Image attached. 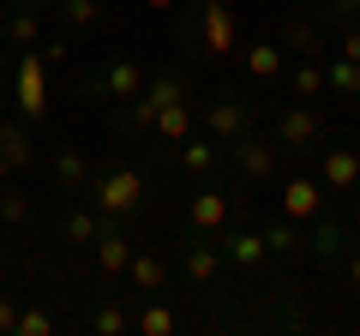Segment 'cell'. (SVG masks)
<instances>
[{
    "instance_id": "d590c367",
    "label": "cell",
    "mask_w": 360,
    "mask_h": 336,
    "mask_svg": "<svg viewBox=\"0 0 360 336\" xmlns=\"http://www.w3.org/2000/svg\"><path fill=\"white\" fill-rule=\"evenodd\" d=\"M144 6H156V13H168V6H174V0H144Z\"/></svg>"
},
{
    "instance_id": "277c9868",
    "label": "cell",
    "mask_w": 360,
    "mask_h": 336,
    "mask_svg": "<svg viewBox=\"0 0 360 336\" xmlns=\"http://www.w3.org/2000/svg\"><path fill=\"white\" fill-rule=\"evenodd\" d=\"M252 127V103H246V96H234V91H222V96H210L205 103V132L210 138H240V132Z\"/></svg>"
},
{
    "instance_id": "5b68a950",
    "label": "cell",
    "mask_w": 360,
    "mask_h": 336,
    "mask_svg": "<svg viewBox=\"0 0 360 336\" xmlns=\"http://www.w3.org/2000/svg\"><path fill=\"white\" fill-rule=\"evenodd\" d=\"M319 138H324V115L319 108L295 103V108L276 115V144H283V150H307V144H319Z\"/></svg>"
},
{
    "instance_id": "ba28073f",
    "label": "cell",
    "mask_w": 360,
    "mask_h": 336,
    "mask_svg": "<svg viewBox=\"0 0 360 336\" xmlns=\"http://www.w3.org/2000/svg\"><path fill=\"white\" fill-rule=\"evenodd\" d=\"M276 205H283V217L288 222H312L324 210V181H307V174H295V181L283 186V198H276Z\"/></svg>"
},
{
    "instance_id": "52a82bcc",
    "label": "cell",
    "mask_w": 360,
    "mask_h": 336,
    "mask_svg": "<svg viewBox=\"0 0 360 336\" xmlns=\"http://www.w3.org/2000/svg\"><path fill=\"white\" fill-rule=\"evenodd\" d=\"M90 91L108 96V103H132V96L144 91V66H139V60H108V66H103V78H96Z\"/></svg>"
},
{
    "instance_id": "7402d4cb",
    "label": "cell",
    "mask_w": 360,
    "mask_h": 336,
    "mask_svg": "<svg viewBox=\"0 0 360 336\" xmlns=\"http://www.w3.org/2000/svg\"><path fill=\"white\" fill-rule=\"evenodd\" d=\"M283 66H288L283 42H252V49H246V72L252 78H283Z\"/></svg>"
},
{
    "instance_id": "8fae6325",
    "label": "cell",
    "mask_w": 360,
    "mask_h": 336,
    "mask_svg": "<svg viewBox=\"0 0 360 336\" xmlns=\"http://www.w3.org/2000/svg\"><path fill=\"white\" fill-rule=\"evenodd\" d=\"M198 37H205V54L217 60V54H234V6H205V18H198Z\"/></svg>"
},
{
    "instance_id": "d6a6232c",
    "label": "cell",
    "mask_w": 360,
    "mask_h": 336,
    "mask_svg": "<svg viewBox=\"0 0 360 336\" xmlns=\"http://www.w3.org/2000/svg\"><path fill=\"white\" fill-rule=\"evenodd\" d=\"M13 324H18V300L0 295V336H13Z\"/></svg>"
},
{
    "instance_id": "1f68e13d",
    "label": "cell",
    "mask_w": 360,
    "mask_h": 336,
    "mask_svg": "<svg viewBox=\"0 0 360 336\" xmlns=\"http://www.w3.org/2000/svg\"><path fill=\"white\" fill-rule=\"evenodd\" d=\"M330 18H336V25H360V0H330Z\"/></svg>"
},
{
    "instance_id": "4fadbf2b",
    "label": "cell",
    "mask_w": 360,
    "mask_h": 336,
    "mask_svg": "<svg viewBox=\"0 0 360 336\" xmlns=\"http://www.w3.org/2000/svg\"><path fill=\"white\" fill-rule=\"evenodd\" d=\"M90 246H96V271H103V276H120V271H127V259H132V240L120 234V222H103Z\"/></svg>"
},
{
    "instance_id": "6da1fadb",
    "label": "cell",
    "mask_w": 360,
    "mask_h": 336,
    "mask_svg": "<svg viewBox=\"0 0 360 336\" xmlns=\"http://www.w3.org/2000/svg\"><path fill=\"white\" fill-rule=\"evenodd\" d=\"M139 205H144V174L132 162H108L103 174L90 181V210L103 222H127Z\"/></svg>"
},
{
    "instance_id": "4316f807",
    "label": "cell",
    "mask_w": 360,
    "mask_h": 336,
    "mask_svg": "<svg viewBox=\"0 0 360 336\" xmlns=\"http://www.w3.org/2000/svg\"><path fill=\"white\" fill-rule=\"evenodd\" d=\"M132 324H139L144 336H174V312H168L162 300H150V306H144V312H139Z\"/></svg>"
},
{
    "instance_id": "e0dca14e",
    "label": "cell",
    "mask_w": 360,
    "mask_h": 336,
    "mask_svg": "<svg viewBox=\"0 0 360 336\" xmlns=\"http://www.w3.org/2000/svg\"><path fill=\"white\" fill-rule=\"evenodd\" d=\"M127 276H132V288H139V295H162V283H168V264L156 259V252H144V246H132Z\"/></svg>"
},
{
    "instance_id": "ac0fdd59",
    "label": "cell",
    "mask_w": 360,
    "mask_h": 336,
    "mask_svg": "<svg viewBox=\"0 0 360 336\" xmlns=\"http://www.w3.org/2000/svg\"><path fill=\"white\" fill-rule=\"evenodd\" d=\"M222 162V138H180V168H186V174H210V168Z\"/></svg>"
},
{
    "instance_id": "9a60e30c",
    "label": "cell",
    "mask_w": 360,
    "mask_h": 336,
    "mask_svg": "<svg viewBox=\"0 0 360 336\" xmlns=\"http://www.w3.org/2000/svg\"><path fill=\"white\" fill-rule=\"evenodd\" d=\"M30 162V132H25V120H0V181H13L18 168Z\"/></svg>"
},
{
    "instance_id": "83f0119b",
    "label": "cell",
    "mask_w": 360,
    "mask_h": 336,
    "mask_svg": "<svg viewBox=\"0 0 360 336\" xmlns=\"http://www.w3.org/2000/svg\"><path fill=\"white\" fill-rule=\"evenodd\" d=\"M13 336H54V312H42V306H18Z\"/></svg>"
},
{
    "instance_id": "7c38bea8",
    "label": "cell",
    "mask_w": 360,
    "mask_h": 336,
    "mask_svg": "<svg viewBox=\"0 0 360 336\" xmlns=\"http://www.w3.org/2000/svg\"><path fill=\"white\" fill-rule=\"evenodd\" d=\"M270 252H264V234L258 228H234L222 234V264H234V271H258Z\"/></svg>"
},
{
    "instance_id": "2e32d148",
    "label": "cell",
    "mask_w": 360,
    "mask_h": 336,
    "mask_svg": "<svg viewBox=\"0 0 360 336\" xmlns=\"http://www.w3.org/2000/svg\"><path fill=\"white\" fill-rule=\"evenodd\" d=\"M186 217H193L198 234H222V228H229V193H210V186H205V193L186 205Z\"/></svg>"
},
{
    "instance_id": "4dcf8cb0",
    "label": "cell",
    "mask_w": 360,
    "mask_h": 336,
    "mask_svg": "<svg viewBox=\"0 0 360 336\" xmlns=\"http://www.w3.org/2000/svg\"><path fill=\"white\" fill-rule=\"evenodd\" d=\"M30 217V198L25 193H6V198H0V222H25Z\"/></svg>"
},
{
    "instance_id": "f1b7e54d",
    "label": "cell",
    "mask_w": 360,
    "mask_h": 336,
    "mask_svg": "<svg viewBox=\"0 0 360 336\" xmlns=\"http://www.w3.org/2000/svg\"><path fill=\"white\" fill-rule=\"evenodd\" d=\"M90 324H96V330H103V336H120V330H132V318H127V306H120V300H103V306H96V318H90Z\"/></svg>"
},
{
    "instance_id": "74e56055",
    "label": "cell",
    "mask_w": 360,
    "mask_h": 336,
    "mask_svg": "<svg viewBox=\"0 0 360 336\" xmlns=\"http://www.w3.org/2000/svg\"><path fill=\"white\" fill-rule=\"evenodd\" d=\"M0 37H6V13H0Z\"/></svg>"
},
{
    "instance_id": "603a6c76",
    "label": "cell",
    "mask_w": 360,
    "mask_h": 336,
    "mask_svg": "<svg viewBox=\"0 0 360 336\" xmlns=\"http://www.w3.org/2000/svg\"><path fill=\"white\" fill-rule=\"evenodd\" d=\"M324 91H336V96H348V103H360V60H342V54H336V60L324 66Z\"/></svg>"
},
{
    "instance_id": "7a4b0ae2",
    "label": "cell",
    "mask_w": 360,
    "mask_h": 336,
    "mask_svg": "<svg viewBox=\"0 0 360 336\" xmlns=\"http://www.w3.org/2000/svg\"><path fill=\"white\" fill-rule=\"evenodd\" d=\"M13 103L25 120H42V108H49V54H18L13 60Z\"/></svg>"
},
{
    "instance_id": "8d00e7d4",
    "label": "cell",
    "mask_w": 360,
    "mask_h": 336,
    "mask_svg": "<svg viewBox=\"0 0 360 336\" xmlns=\"http://www.w3.org/2000/svg\"><path fill=\"white\" fill-rule=\"evenodd\" d=\"M198 6H234V0H198Z\"/></svg>"
},
{
    "instance_id": "f35d334b",
    "label": "cell",
    "mask_w": 360,
    "mask_h": 336,
    "mask_svg": "<svg viewBox=\"0 0 360 336\" xmlns=\"http://www.w3.org/2000/svg\"><path fill=\"white\" fill-rule=\"evenodd\" d=\"M25 6H42V0H25Z\"/></svg>"
},
{
    "instance_id": "484cf974",
    "label": "cell",
    "mask_w": 360,
    "mask_h": 336,
    "mask_svg": "<svg viewBox=\"0 0 360 336\" xmlns=\"http://www.w3.org/2000/svg\"><path fill=\"white\" fill-rule=\"evenodd\" d=\"M60 18L72 30H96L103 25V6H96V0H60Z\"/></svg>"
},
{
    "instance_id": "8992f818",
    "label": "cell",
    "mask_w": 360,
    "mask_h": 336,
    "mask_svg": "<svg viewBox=\"0 0 360 336\" xmlns=\"http://www.w3.org/2000/svg\"><path fill=\"white\" fill-rule=\"evenodd\" d=\"M307 228H312V234H307V252H312L319 264H336V259L348 252V228H342V217H330V205H324Z\"/></svg>"
},
{
    "instance_id": "d4e9b609",
    "label": "cell",
    "mask_w": 360,
    "mask_h": 336,
    "mask_svg": "<svg viewBox=\"0 0 360 336\" xmlns=\"http://www.w3.org/2000/svg\"><path fill=\"white\" fill-rule=\"evenodd\" d=\"M96 228H103V217H96V210H72V217L60 222V234H66L72 246H90V240H96Z\"/></svg>"
},
{
    "instance_id": "d6986e66",
    "label": "cell",
    "mask_w": 360,
    "mask_h": 336,
    "mask_svg": "<svg viewBox=\"0 0 360 336\" xmlns=\"http://www.w3.org/2000/svg\"><path fill=\"white\" fill-rule=\"evenodd\" d=\"M283 72H288V84H295V103H319L324 96V66L312 60V54L295 60V66H283Z\"/></svg>"
},
{
    "instance_id": "ffe728a7",
    "label": "cell",
    "mask_w": 360,
    "mask_h": 336,
    "mask_svg": "<svg viewBox=\"0 0 360 336\" xmlns=\"http://www.w3.org/2000/svg\"><path fill=\"white\" fill-rule=\"evenodd\" d=\"M307 246V222H288V217H276L264 228V252H276V259H288V252H300Z\"/></svg>"
},
{
    "instance_id": "e575fe53",
    "label": "cell",
    "mask_w": 360,
    "mask_h": 336,
    "mask_svg": "<svg viewBox=\"0 0 360 336\" xmlns=\"http://www.w3.org/2000/svg\"><path fill=\"white\" fill-rule=\"evenodd\" d=\"M336 264H342V276H348V283L360 288V252H342V259H336Z\"/></svg>"
},
{
    "instance_id": "3957f363",
    "label": "cell",
    "mask_w": 360,
    "mask_h": 336,
    "mask_svg": "<svg viewBox=\"0 0 360 336\" xmlns=\"http://www.w3.org/2000/svg\"><path fill=\"white\" fill-rule=\"evenodd\" d=\"M229 150H234V168H240L246 181H264V174H276V162H283V144L258 138L252 127H246L240 138H229Z\"/></svg>"
},
{
    "instance_id": "f546056e",
    "label": "cell",
    "mask_w": 360,
    "mask_h": 336,
    "mask_svg": "<svg viewBox=\"0 0 360 336\" xmlns=\"http://www.w3.org/2000/svg\"><path fill=\"white\" fill-rule=\"evenodd\" d=\"M6 37H13L18 49H37V37H42L37 13H13V18H6Z\"/></svg>"
},
{
    "instance_id": "44dd1931",
    "label": "cell",
    "mask_w": 360,
    "mask_h": 336,
    "mask_svg": "<svg viewBox=\"0 0 360 336\" xmlns=\"http://www.w3.org/2000/svg\"><path fill=\"white\" fill-rule=\"evenodd\" d=\"M283 54H324V37H319V25H307V18H288L283 25Z\"/></svg>"
},
{
    "instance_id": "30bf717a",
    "label": "cell",
    "mask_w": 360,
    "mask_h": 336,
    "mask_svg": "<svg viewBox=\"0 0 360 336\" xmlns=\"http://www.w3.org/2000/svg\"><path fill=\"white\" fill-rule=\"evenodd\" d=\"M193 120H198V103H193V96H180V103H162V108H156L150 132H156L162 144H180V138H193Z\"/></svg>"
},
{
    "instance_id": "9c48e42d",
    "label": "cell",
    "mask_w": 360,
    "mask_h": 336,
    "mask_svg": "<svg viewBox=\"0 0 360 336\" xmlns=\"http://www.w3.org/2000/svg\"><path fill=\"white\" fill-rule=\"evenodd\" d=\"M180 271H186V276H193V283H198V288H205V283H210V276H217V271H222V246H217V240H210V234H193V240L180 246Z\"/></svg>"
},
{
    "instance_id": "5bb4252c",
    "label": "cell",
    "mask_w": 360,
    "mask_h": 336,
    "mask_svg": "<svg viewBox=\"0 0 360 336\" xmlns=\"http://www.w3.org/2000/svg\"><path fill=\"white\" fill-rule=\"evenodd\" d=\"M324 193H348V186H360V150H324Z\"/></svg>"
},
{
    "instance_id": "836d02e7",
    "label": "cell",
    "mask_w": 360,
    "mask_h": 336,
    "mask_svg": "<svg viewBox=\"0 0 360 336\" xmlns=\"http://www.w3.org/2000/svg\"><path fill=\"white\" fill-rule=\"evenodd\" d=\"M342 60H360V25L342 30Z\"/></svg>"
},
{
    "instance_id": "cb8c5ba5",
    "label": "cell",
    "mask_w": 360,
    "mask_h": 336,
    "mask_svg": "<svg viewBox=\"0 0 360 336\" xmlns=\"http://www.w3.org/2000/svg\"><path fill=\"white\" fill-rule=\"evenodd\" d=\"M54 181H60L66 193L90 186V162H84V150H60V156H54Z\"/></svg>"
},
{
    "instance_id": "ab89813d",
    "label": "cell",
    "mask_w": 360,
    "mask_h": 336,
    "mask_svg": "<svg viewBox=\"0 0 360 336\" xmlns=\"http://www.w3.org/2000/svg\"><path fill=\"white\" fill-rule=\"evenodd\" d=\"M0 91H6V78H0Z\"/></svg>"
}]
</instances>
